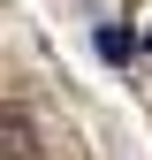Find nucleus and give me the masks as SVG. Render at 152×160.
Wrapping results in <instances>:
<instances>
[{"label": "nucleus", "instance_id": "obj_1", "mask_svg": "<svg viewBox=\"0 0 152 160\" xmlns=\"http://www.w3.org/2000/svg\"><path fill=\"white\" fill-rule=\"evenodd\" d=\"M129 53H137V38L122 23H99V61H129Z\"/></svg>", "mask_w": 152, "mask_h": 160}]
</instances>
